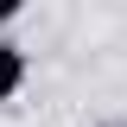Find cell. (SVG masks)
<instances>
[{"label":"cell","instance_id":"2","mask_svg":"<svg viewBox=\"0 0 127 127\" xmlns=\"http://www.w3.org/2000/svg\"><path fill=\"white\" fill-rule=\"evenodd\" d=\"M6 19H19V0H0V26H6Z\"/></svg>","mask_w":127,"mask_h":127},{"label":"cell","instance_id":"1","mask_svg":"<svg viewBox=\"0 0 127 127\" xmlns=\"http://www.w3.org/2000/svg\"><path fill=\"white\" fill-rule=\"evenodd\" d=\"M19 89H26V51H19L13 38H0V102L19 95Z\"/></svg>","mask_w":127,"mask_h":127}]
</instances>
